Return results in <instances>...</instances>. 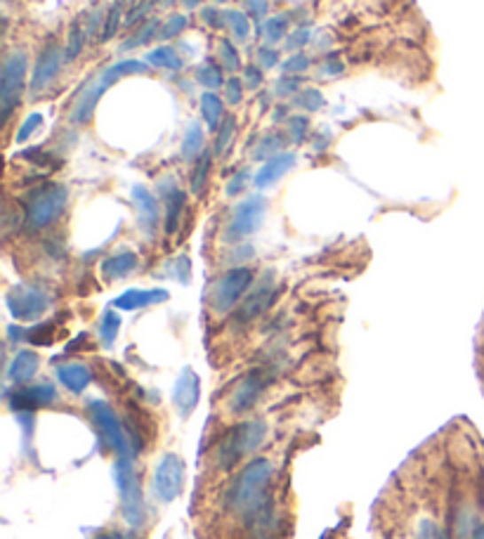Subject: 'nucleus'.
<instances>
[{
	"label": "nucleus",
	"mask_w": 484,
	"mask_h": 539,
	"mask_svg": "<svg viewBox=\"0 0 484 539\" xmlns=\"http://www.w3.org/2000/svg\"><path fill=\"white\" fill-rule=\"evenodd\" d=\"M204 130L199 123H190L187 133H184L183 147H180V154H183L184 161H197L199 156L204 154Z\"/></svg>",
	"instance_id": "nucleus-25"
},
{
	"label": "nucleus",
	"mask_w": 484,
	"mask_h": 539,
	"mask_svg": "<svg viewBox=\"0 0 484 539\" xmlns=\"http://www.w3.org/2000/svg\"><path fill=\"white\" fill-rule=\"evenodd\" d=\"M199 400H201V381L194 369H183V374L177 376L176 388H173V404L183 417H190L197 410Z\"/></svg>",
	"instance_id": "nucleus-15"
},
{
	"label": "nucleus",
	"mask_w": 484,
	"mask_h": 539,
	"mask_svg": "<svg viewBox=\"0 0 484 539\" xmlns=\"http://www.w3.org/2000/svg\"><path fill=\"white\" fill-rule=\"evenodd\" d=\"M267 438V424L260 418H248L241 424L232 426L230 431L222 435L215 449V464L220 471H232L253 452H258L260 445Z\"/></svg>",
	"instance_id": "nucleus-2"
},
{
	"label": "nucleus",
	"mask_w": 484,
	"mask_h": 539,
	"mask_svg": "<svg viewBox=\"0 0 484 539\" xmlns=\"http://www.w3.org/2000/svg\"><path fill=\"white\" fill-rule=\"evenodd\" d=\"M295 161H298V156H295L293 152H284V154L274 156V159H267L265 166H262V168L258 170V176H255V187H258V190H267V187H272L274 183H279L281 177L293 168Z\"/></svg>",
	"instance_id": "nucleus-19"
},
{
	"label": "nucleus",
	"mask_w": 484,
	"mask_h": 539,
	"mask_svg": "<svg viewBox=\"0 0 484 539\" xmlns=\"http://www.w3.org/2000/svg\"><path fill=\"white\" fill-rule=\"evenodd\" d=\"M159 34H161V21L147 20L133 38H128V41L121 45V50H133V48H140V45H147L152 38H159Z\"/></svg>",
	"instance_id": "nucleus-30"
},
{
	"label": "nucleus",
	"mask_w": 484,
	"mask_h": 539,
	"mask_svg": "<svg viewBox=\"0 0 484 539\" xmlns=\"http://www.w3.org/2000/svg\"><path fill=\"white\" fill-rule=\"evenodd\" d=\"M59 400L55 386L50 383H38V386H27V388H17L10 395V407L14 411H34L50 407Z\"/></svg>",
	"instance_id": "nucleus-14"
},
{
	"label": "nucleus",
	"mask_w": 484,
	"mask_h": 539,
	"mask_svg": "<svg viewBox=\"0 0 484 539\" xmlns=\"http://www.w3.org/2000/svg\"><path fill=\"white\" fill-rule=\"evenodd\" d=\"M322 71L324 74H329V76H338V74H343V62H340V57H336V55L326 57V59L322 62Z\"/></svg>",
	"instance_id": "nucleus-53"
},
{
	"label": "nucleus",
	"mask_w": 484,
	"mask_h": 539,
	"mask_svg": "<svg viewBox=\"0 0 484 539\" xmlns=\"http://www.w3.org/2000/svg\"><path fill=\"white\" fill-rule=\"evenodd\" d=\"M147 62L152 64V66H159V69H168V71L183 69V59H180V55H177L173 48H168V45L152 50L147 55Z\"/></svg>",
	"instance_id": "nucleus-27"
},
{
	"label": "nucleus",
	"mask_w": 484,
	"mask_h": 539,
	"mask_svg": "<svg viewBox=\"0 0 484 539\" xmlns=\"http://www.w3.org/2000/svg\"><path fill=\"white\" fill-rule=\"evenodd\" d=\"M208 173H211V152H204L199 156L194 168H191V177H190V190L191 194L201 197L204 190L208 187Z\"/></svg>",
	"instance_id": "nucleus-26"
},
{
	"label": "nucleus",
	"mask_w": 484,
	"mask_h": 539,
	"mask_svg": "<svg viewBox=\"0 0 484 539\" xmlns=\"http://www.w3.org/2000/svg\"><path fill=\"white\" fill-rule=\"evenodd\" d=\"M66 199H69L66 187L57 183L41 184L38 190L31 191V197L27 199V218H24L28 230L38 232L52 225L66 208Z\"/></svg>",
	"instance_id": "nucleus-5"
},
{
	"label": "nucleus",
	"mask_w": 484,
	"mask_h": 539,
	"mask_svg": "<svg viewBox=\"0 0 484 539\" xmlns=\"http://www.w3.org/2000/svg\"><path fill=\"white\" fill-rule=\"evenodd\" d=\"M225 24L232 28V34L237 41L246 43L251 38V21H248V17H246L244 12H239V10H227Z\"/></svg>",
	"instance_id": "nucleus-31"
},
{
	"label": "nucleus",
	"mask_w": 484,
	"mask_h": 539,
	"mask_svg": "<svg viewBox=\"0 0 484 539\" xmlns=\"http://www.w3.org/2000/svg\"><path fill=\"white\" fill-rule=\"evenodd\" d=\"M472 539H484V525L482 523H475V527H472Z\"/></svg>",
	"instance_id": "nucleus-57"
},
{
	"label": "nucleus",
	"mask_w": 484,
	"mask_h": 539,
	"mask_svg": "<svg viewBox=\"0 0 484 539\" xmlns=\"http://www.w3.org/2000/svg\"><path fill=\"white\" fill-rule=\"evenodd\" d=\"M137 254L133 251H121V254H113L109 258H105L102 262V275L105 279H123L137 268Z\"/></svg>",
	"instance_id": "nucleus-22"
},
{
	"label": "nucleus",
	"mask_w": 484,
	"mask_h": 539,
	"mask_svg": "<svg viewBox=\"0 0 484 539\" xmlns=\"http://www.w3.org/2000/svg\"><path fill=\"white\" fill-rule=\"evenodd\" d=\"M218 3H225V0H218Z\"/></svg>",
	"instance_id": "nucleus-61"
},
{
	"label": "nucleus",
	"mask_w": 484,
	"mask_h": 539,
	"mask_svg": "<svg viewBox=\"0 0 484 539\" xmlns=\"http://www.w3.org/2000/svg\"><path fill=\"white\" fill-rule=\"evenodd\" d=\"M50 296L38 286H14L10 293H7V308L12 312L14 319L20 322H34V319L43 317V312L50 308Z\"/></svg>",
	"instance_id": "nucleus-11"
},
{
	"label": "nucleus",
	"mask_w": 484,
	"mask_h": 539,
	"mask_svg": "<svg viewBox=\"0 0 484 539\" xmlns=\"http://www.w3.org/2000/svg\"><path fill=\"white\" fill-rule=\"evenodd\" d=\"M244 3H246V10H248L255 20H265L267 7H269L267 0H244Z\"/></svg>",
	"instance_id": "nucleus-52"
},
{
	"label": "nucleus",
	"mask_w": 484,
	"mask_h": 539,
	"mask_svg": "<svg viewBox=\"0 0 484 539\" xmlns=\"http://www.w3.org/2000/svg\"><path fill=\"white\" fill-rule=\"evenodd\" d=\"M298 90H301V78L298 76L284 74V78H279V83H277V95H293Z\"/></svg>",
	"instance_id": "nucleus-49"
},
{
	"label": "nucleus",
	"mask_w": 484,
	"mask_h": 539,
	"mask_svg": "<svg viewBox=\"0 0 484 539\" xmlns=\"http://www.w3.org/2000/svg\"><path fill=\"white\" fill-rule=\"evenodd\" d=\"M159 3H161L163 7H170V5H176L177 0H159Z\"/></svg>",
	"instance_id": "nucleus-59"
},
{
	"label": "nucleus",
	"mask_w": 484,
	"mask_h": 539,
	"mask_svg": "<svg viewBox=\"0 0 484 539\" xmlns=\"http://www.w3.org/2000/svg\"><path fill=\"white\" fill-rule=\"evenodd\" d=\"M119 21H121V5H113L109 7V12H106L105 17V28H102V41H112L113 34H116V28H119Z\"/></svg>",
	"instance_id": "nucleus-40"
},
{
	"label": "nucleus",
	"mask_w": 484,
	"mask_h": 539,
	"mask_svg": "<svg viewBox=\"0 0 484 539\" xmlns=\"http://www.w3.org/2000/svg\"><path fill=\"white\" fill-rule=\"evenodd\" d=\"M258 62L262 69H272V66H277L279 64V52L272 48H260L258 50Z\"/></svg>",
	"instance_id": "nucleus-50"
},
{
	"label": "nucleus",
	"mask_w": 484,
	"mask_h": 539,
	"mask_svg": "<svg viewBox=\"0 0 484 539\" xmlns=\"http://www.w3.org/2000/svg\"><path fill=\"white\" fill-rule=\"evenodd\" d=\"M272 298H274V282L272 277H267V279H262V282H260L258 286L246 296L244 303H241V310H239L241 322H253L255 317H260V315L269 308Z\"/></svg>",
	"instance_id": "nucleus-17"
},
{
	"label": "nucleus",
	"mask_w": 484,
	"mask_h": 539,
	"mask_svg": "<svg viewBox=\"0 0 484 539\" xmlns=\"http://www.w3.org/2000/svg\"><path fill=\"white\" fill-rule=\"evenodd\" d=\"M113 480H116V489H119L123 520H126L133 530H137V527H142L144 520H147V504H144L140 475L135 471L133 459H121V457H116V464H113Z\"/></svg>",
	"instance_id": "nucleus-4"
},
{
	"label": "nucleus",
	"mask_w": 484,
	"mask_h": 539,
	"mask_svg": "<svg viewBox=\"0 0 484 539\" xmlns=\"http://www.w3.org/2000/svg\"><path fill=\"white\" fill-rule=\"evenodd\" d=\"M305 133H308V119L305 116H291L288 119V135H291V140L301 142L305 137Z\"/></svg>",
	"instance_id": "nucleus-46"
},
{
	"label": "nucleus",
	"mask_w": 484,
	"mask_h": 539,
	"mask_svg": "<svg viewBox=\"0 0 484 539\" xmlns=\"http://www.w3.org/2000/svg\"><path fill=\"white\" fill-rule=\"evenodd\" d=\"M41 123H43L41 113H31V116L21 123L20 130H17V142H27L28 137H31V135L41 128Z\"/></svg>",
	"instance_id": "nucleus-44"
},
{
	"label": "nucleus",
	"mask_w": 484,
	"mask_h": 539,
	"mask_svg": "<svg viewBox=\"0 0 484 539\" xmlns=\"http://www.w3.org/2000/svg\"><path fill=\"white\" fill-rule=\"evenodd\" d=\"M295 105L301 106V109H305V112H316V109H322L324 105V98L319 90H302L298 98H295Z\"/></svg>",
	"instance_id": "nucleus-39"
},
{
	"label": "nucleus",
	"mask_w": 484,
	"mask_h": 539,
	"mask_svg": "<svg viewBox=\"0 0 484 539\" xmlns=\"http://www.w3.org/2000/svg\"><path fill=\"white\" fill-rule=\"evenodd\" d=\"M184 459L180 454L168 452L154 468L152 475V492L161 504L176 502L184 489Z\"/></svg>",
	"instance_id": "nucleus-8"
},
{
	"label": "nucleus",
	"mask_w": 484,
	"mask_h": 539,
	"mask_svg": "<svg viewBox=\"0 0 484 539\" xmlns=\"http://www.w3.org/2000/svg\"><path fill=\"white\" fill-rule=\"evenodd\" d=\"M119 329H121V315L113 310H106L105 315H102V319H99V329H98L102 346L112 348L113 343H116V339H119Z\"/></svg>",
	"instance_id": "nucleus-28"
},
{
	"label": "nucleus",
	"mask_w": 484,
	"mask_h": 539,
	"mask_svg": "<svg viewBox=\"0 0 484 539\" xmlns=\"http://www.w3.org/2000/svg\"><path fill=\"white\" fill-rule=\"evenodd\" d=\"M234 133H237V121H234V116H227V119L222 121V126L218 128V140H215V154H218V156L227 154V149H230V145H232Z\"/></svg>",
	"instance_id": "nucleus-34"
},
{
	"label": "nucleus",
	"mask_w": 484,
	"mask_h": 539,
	"mask_svg": "<svg viewBox=\"0 0 484 539\" xmlns=\"http://www.w3.org/2000/svg\"><path fill=\"white\" fill-rule=\"evenodd\" d=\"M170 293L166 289H128L126 293H121L113 301V308H119V310H142V308H149V305L166 303Z\"/></svg>",
	"instance_id": "nucleus-18"
},
{
	"label": "nucleus",
	"mask_w": 484,
	"mask_h": 539,
	"mask_svg": "<svg viewBox=\"0 0 484 539\" xmlns=\"http://www.w3.org/2000/svg\"><path fill=\"white\" fill-rule=\"evenodd\" d=\"M152 7H154V0H140L137 5H133V10L128 12L126 27H133V24H137V21L144 20V17L152 12Z\"/></svg>",
	"instance_id": "nucleus-45"
},
{
	"label": "nucleus",
	"mask_w": 484,
	"mask_h": 539,
	"mask_svg": "<svg viewBox=\"0 0 484 539\" xmlns=\"http://www.w3.org/2000/svg\"><path fill=\"white\" fill-rule=\"evenodd\" d=\"M130 197H133V204L137 208V223H140L142 232L152 237L156 232V225H159V201L142 184H135L130 190Z\"/></svg>",
	"instance_id": "nucleus-16"
},
{
	"label": "nucleus",
	"mask_w": 484,
	"mask_h": 539,
	"mask_svg": "<svg viewBox=\"0 0 484 539\" xmlns=\"http://www.w3.org/2000/svg\"><path fill=\"white\" fill-rule=\"evenodd\" d=\"M286 24H288V20L284 17V14L269 17V20L262 24V35H265V43L274 45V43L284 41V35H286Z\"/></svg>",
	"instance_id": "nucleus-32"
},
{
	"label": "nucleus",
	"mask_w": 484,
	"mask_h": 539,
	"mask_svg": "<svg viewBox=\"0 0 484 539\" xmlns=\"http://www.w3.org/2000/svg\"><path fill=\"white\" fill-rule=\"evenodd\" d=\"M244 78H246V88H253V90H255V88H260V83H262V78L265 76L260 74L258 66H246Z\"/></svg>",
	"instance_id": "nucleus-54"
},
{
	"label": "nucleus",
	"mask_w": 484,
	"mask_h": 539,
	"mask_svg": "<svg viewBox=\"0 0 484 539\" xmlns=\"http://www.w3.org/2000/svg\"><path fill=\"white\" fill-rule=\"evenodd\" d=\"M274 478V464L265 457L251 459L234 475L232 482L227 485L225 502L227 513L241 518L246 525L255 520V518L272 506V496H269V485Z\"/></svg>",
	"instance_id": "nucleus-1"
},
{
	"label": "nucleus",
	"mask_w": 484,
	"mask_h": 539,
	"mask_svg": "<svg viewBox=\"0 0 484 539\" xmlns=\"http://www.w3.org/2000/svg\"><path fill=\"white\" fill-rule=\"evenodd\" d=\"M222 113H225V102L215 95V92H204L201 95V116H204L208 130H218L222 123Z\"/></svg>",
	"instance_id": "nucleus-24"
},
{
	"label": "nucleus",
	"mask_w": 484,
	"mask_h": 539,
	"mask_svg": "<svg viewBox=\"0 0 484 539\" xmlns=\"http://www.w3.org/2000/svg\"><path fill=\"white\" fill-rule=\"evenodd\" d=\"M95 539H137L135 535H126V532H119V530H106V532H99V535H95Z\"/></svg>",
	"instance_id": "nucleus-56"
},
{
	"label": "nucleus",
	"mask_w": 484,
	"mask_h": 539,
	"mask_svg": "<svg viewBox=\"0 0 484 539\" xmlns=\"http://www.w3.org/2000/svg\"><path fill=\"white\" fill-rule=\"evenodd\" d=\"M418 537L421 539H449V535H447L440 525L430 523V520H423L421 530H418Z\"/></svg>",
	"instance_id": "nucleus-47"
},
{
	"label": "nucleus",
	"mask_w": 484,
	"mask_h": 539,
	"mask_svg": "<svg viewBox=\"0 0 484 539\" xmlns=\"http://www.w3.org/2000/svg\"><path fill=\"white\" fill-rule=\"evenodd\" d=\"M284 147H286V137L281 133H269L260 140V145L255 147L253 156L260 159V161H262V159H274V156L284 154V152H281Z\"/></svg>",
	"instance_id": "nucleus-29"
},
{
	"label": "nucleus",
	"mask_w": 484,
	"mask_h": 539,
	"mask_svg": "<svg viewBox=\"0 0 484 539\" xmlns=\"http://www.w3.org/2000/svg\"><path fill=\"white\" fill-rule=\"evenodd\" d=\"M204 3V0H183V5L187 7V10H194V7H199Z\"/></svg>",
	"instance_id": "nucleus-58"
},
{
	"label": "nucleus",
	"mask_w": 484,
	"mask_h": 539,
	"mask_svg": "<svg viewBox=\"0 0 484 539\" xmlns=\"http://www.w3.org/2000/svg\"><path fill=\"white\" fill-rule=\"evenodd\" d=\"M220 62H222V66H225L230 74L232 71H237L241 66V59H239V52L234 50V45L230 41H220Z\"/></svg>",
	"instance_id": "nucleus-38"
},
{
	"label": "nucleus",
	"mask_w": 484,
	"mask_h": 539,
	"mask_svg": "<svg viewBox=\"0 0 484 539\" xmlns=\"http://www.w3.org/2000/svg\"><path fill=\"white\" fill-rule=\"evenodd\" d=\"M308 41H309L308 28H298V31L291 34V38H286V50H301Z\"/></svg>",
	"instance_id": "nucleus-51"
},
{
	"label": "nucleus",
	"mask_w": 484,
	"mask_h": 539,
	"mask_svg": "<svg viewBox=\"0 0 484 539\" xmlns=\"http://www.w3.org/2000/svg\"><path fill=\"white\" fill-rule=\"evenodd\" d=\"M267 213V201L262 197H248L234 208V215L227 225L225 239L227 241H241L246 237H251L253 232H258L262 220Z\"/></svg>",
	"instance_id": "nucleus-10"
},
{
	"label": "nucleus",
	"mask_w": 484,
	"mask_h": 539,
	"mask_svg": "<svg viewBox=\"0 0 484 539\" xmlns=\"http://www.w3.org/2000/svg\"><path fill=\"white\" fill-rule=\"evenodd\" d=\"M133 74H147V64L140 62V59H123V62L106 66L102 74L92 78L90 83L83 85V90H81V95H78L74 106H71V121L74 123H88L106 88L116 83V81H121V78L133 76Z\"/></svg>",
	"instance_id": "nucleus-3"
},
{
	"label": "nucleus",
	"mask_w": 484,
	"mask_h": 539,
	"mask_svg": "<svg viewBox=\"0 0 484 539\" xmlns=\"http://www.w3.org/2000/svg\"><path fill=\"white\" fill-rule=\"evenodd\" d=\"M201 17H204L206 24H211V27H222L225 24V14H220L215 7H206L204 12H201Z\"/></svg>",
	"instance_id": "nucleus-55"
},
{
	"label": "nucleus",
	"mask_w": 484,
	"mask_h": 539,
	"mask_svg": "<svg viewBox=\"0 0 484 539\" xmlns=\"http://www.w3.org/2000/svg\"><path fill=\"white\" fill-rule=\"evenodd\" d=\"M55 374H57V381L62 383L69 393H76V395H81L92 381V371L85 367V364H81V362L59 364V367L55 369Z\"/></svg>",
	"instance_id": "nucleus-20"
},
{
	"label": "nucleus",
	"mask_w": 484,
	"mask_h": 539,
	"mask_svg": "<svg viewBox=\"0 0 484 539\" xmlns=\"http://www.w3.org/2000/svg\"><path fill=\"white\" fill-rule=\"evenodd\" d=\"M308 66H309L308 55L298 52V55L288 57L286 62H284V74H286V76H298L302 71H308Z\"/></svg>",
	"instance_id": "nucleus-41"
},
{
	"label": "nucleus",
	"mask_w": 484,
	"mask_h": 539,
	"mask_svg": "<svg viewBox=\"0 0 484 539\" xmlns=\"http://www.w3.org/2000/svg\"><path fill=\"white\" fill-rule=\"evenodd\" d=\"M267 383H269V379H267L265 371H260V369H253L251 374H246L239 381V386L234 388L232 397H230V410H232V414H246V411H251L253 407L258 404Z\"/></svg>",
	"instance_id": "nucleus-12"
},
{
	"label": "nucleus",
	"mask_w": 484,
	"mask_h": 539,
	"mask_svg": "<svg viewBox=\"0 0 484 539\" xmlns=\"http://www.w3.org/2000/svg\"><path fill=\"white\" fill-rule=\"evenodd\" d=\"M187 24H190V20H187L184 14H170V20L161 27V34H159V38H163V41L177 38V35L183 34L184 28H187Z\"/></svg>",
	"instance_id": "nucleus-36"
},
{
	"label": "nucleus",
	"mask_w": 484,
	"mask_h": 539,
	"mask_svg": "<svg viewBox=\"0 0 484 539\" xmlns=\"http://www.w3.org/2000/svg\"><path fill=\"white\" fill-rule=\"evenodd\" d=\"M184 208H187V191L173 187V190L166 194V232L168 234L177 232Z\"/></svg>",
	"instance_id": "nucleus-23"
},
{
	"label": "nucleus",
	"mask_w": 484,
	"mask_h": 539,
	"mask_svg": "<svg viewBox=\"0 0 484 539\" xmlns=\"http://www.w3.org/2000/svg\"><path fill=\"white\" fill-rule=\"evenodd\" d=\"M253 279H255V275H253L251 268L227 270L225 275L220 277L218 282H215V286H213V296H211L213 310L220 312V315H225V312L232 310L234 305L244 298L246 291L253 286Z\"/></svg>",
	"instance_id": "nucleus-9"
},
{
	"label": "nucleus",
	"mask_w": 484,
	"mask_h": 539,
	"mask_svg": "<svg viewBox=\"0 0 484 539\" xmlns=\"http://www.w3.org/2000/svg\"><path fill=\"white\" fill-rule=\"evenodd\" d=\"M126 3H133V5H137V3H140V0H126Z\"/></svg>",
	"instance_id": "nucleus-60"
},
{
	"label": "nucleus",
	"mask_w": 484,
	"mask_h": 539,
	"mask_svg": "<svg viewBox=\"0 0 484 539\" xmlns=\"http://www.w3.org/2000/svg\"><path fill=\"white\" fill-rule=\"evenodd\" d=\"M85 38H88V34H85V28L81 27V24H74L69 31V45H66V59H76L78 55H81V50H83V43Z\"/></svg>",
	"instance_id": "nucleus-37"
},
{
	"label": "nucleus",
	"mask_w": 484,
	"mask_h": 539,
	"mask_svg": "<svg viewBox=\"0 0 484 539\" xmlns=\"http://www.w3.org/2000/svg\"><path fill=\"white\" fill-rule=\"evenodd\" d=\"M248 180H251V170L248 168H241L237 176L227 183L225 191H227V197H237V194H241V191L246 190V184H248Z\"/></svg>",
	"instance_id": "nucleus-42"
},
{
	"label": "nucleus",
	"mask_w": 484,
	"mask_h": 539,
	"mask_svg": "<svg viewBox=\"0 0 484 539\" xmlns=\"http://www.w3.org/2000/svg\"><path fill=\"white\" fill-rule=\"evenodd\" d=\"M62 66V50L57 48L55 43L45 45L35 62L34 76H31V83H28V92L38 98L41 92H45L52 85V81L57 78V71Z\"/></svg>",
	"instance_id": "nucleus-13"
},
{
	"label": "nucleus",
	"mask_w": 484,
	"mask_h": 539,
	"mask_svg": "<svg viewBox=\"0 0 484 539\" xmlns=\"http://www.w3.org/2000/svg\"><path fill=\"white\" fill-rule=\"evenodd\" d=\"M27 81V55L24 52H10L3 62V76H0V109L3 119H10L14 106L21 102Z\"/></svg>",
	"instance_id": "nucleus-7"
},
{
	"label": "nucleus",
	"mask_w": 484,
	"mask_h": 539,
	"mask_svg": "<svg viewBox=\"0 0 484 539\" xmlns=\"http://www.w3.org/2000/svg\"><path fill=\"white\" fill-rule=\"evenodd\" d=\"M225 98H227V105H239L241 99H244V83H241L237 76L227 78Z\"/></svg>",
	"instance_id": "nucleus-43"
},
{
	"label": "nucleus",
	"mask_w": 484,
	"mask_h": 539,
	"mask_svg": "<svg viewBox=\"0 0 484 539\" xmlns=\"http://www.w3.org/2000/svg\"><path fill=\"white\" fill-rule=\"evenodd\" d=\"M197 81L204 85L206 90H215L220 85H225V81H222V71H220L218 64L213 62H206L204 66L197 71Z\"/></svg>",
	"instance_id": "nucleus-33"
},
{
	"label": "nucleus",
	"mask_w": 484,
	"mask_h": 539,
	"mask_svg": "<svg viewBox=\"0 0 484 539\" xmlns=\"http://www.w3.org/2000/svg\"><path fill=\"white\" fill-rule=\"evenodd\" d=\"M55 329L57 326L52 322H45V324L35 326V329H28L27 340H31L34 346H50L55 340Z\"/></svg>",
	"instance_id": "nucleus-35"
},
{
	"label": "nucleus",
	"mask_w": 484,
	"mask_h": 539,
	"mask_svg": "<svg viewBox=\"0 0 484 539\" xmlns=\"http://www.w3.org/2000/svg\"><path fill=\"white\" fill-rule=\"evenodd\" d=\"M88 414H90L92 426L98 428L99 438L105 440V445L112 449L121 459H133V447L128 440L126 426L121 424V418L116 417V411L105 400H90L88 402Z\"/></svg>",
	"instance_id": "nucleus-6"
},
{
	"label": "nucleus",
	"mask_w": 484,
	"mask_h": 539,
	"mask_svg": "<svg viewBox=\"0 0 484 539\" xmlns=\"http://www.w3.org/2000/svg\"><path fill=\"white\" fill-rule=\"evenodd\" d=\"M190 270H191V262L187 255H177L176 262H173V272H176L177 282L180 284H187V279H190Z\"/></svg>",
	"instance_id": "nucleus-48"
},
{
	"label": "nucleus",
	"mask_w": 484,
	"mask_h": 539,
	"mask_svg": "<svg viewBox=\"0 0 484 539\" xmlns=\"http://www.w3.org/2000/svg\"><path fill=\"white\" fill-rule=\"evenodd\" d=\"M38 367H41L38 353H34V350H20V353L12 357V362H10V367H7V379H10L14 386H21V383L34 379Z\"/></svg>",
	"instance_id": "nucleus-21"
}]
</instances>
